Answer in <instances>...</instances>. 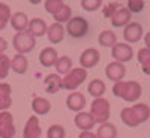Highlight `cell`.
Here are the masks:
<instances>
[{"mask_svg":"<svg viewBox=\"0 0 150 138\" xmlns=\"http://www.w3.org/2000/svg\"><path fill=\"white\" fill-rule=\"evenodd\" d=\"M112 92L115 97H121L122 100L129 103L136 101L141 97V85L138 81H118L112 87Z\"/></svg>","mask_w":150,"mask_h":138,"instance_id":"6da1fadb","label":"cell"},{"mask_svg":"<svg viewBox=\"0 0 150 138\" xmlns=\"http://www.w3.org/2000/svg\"><path fill=\"white\" fill-rule=\"evenodd\" d=\"M89 114L93 117L95 123H100V124L107 123L109 117H110V103L106 98H103V97H101V98H95L91 105V112Z\"/></svg>","mask_w":150,"mask_h":138,"instance_id":"7a4b0ae2","label":"cell"},{"mask_svg":"<svg viewBox=\"0 0 150 138\" xmlns=\"http://www.w3.org/2000/svg\"><path fill=\"white\" fill-rule=\"evenodd\" d=\"M87 77V71L83 68H74L69 74L64 75V78L61 80V86L66 91H75L78 86L83 85V81Z\"/></svg>","mask_w":150,"mask_h":138,"instance_id":"3957f363","label":"cell"},{"mask_svg":"<svg viewBox=\"0 0 150 138\" xmlns=\"http://www.w3.org/2000/svg\"><path fill=\"white\" fill-rule=\"evenodd\" d=\"M12 46H14V49L17 51V54H28L34 49V46H35V38H34L28 31L25 32H17L14 38H12Z\"/></svg>","mask_w":150,"mask_h":138,"instance_id":"277c9868","label":"cell"},{"mask_svg":"<svg viewBox=\"0 0 150 138\" xmlns=\"http://www.w3.org/2000/svg\"><path fill=\"white\" fill-rule=\"evenodd\" d=\"M87 29H89V25H87V20L83 18L81 16H77L71 18L66 25V31L72 38H81L87 34Z\"/></svg>","mask_w":150,"mask_h":138,"instance_id":"5b68a950","label":"cell"},{"mask_svg":"<svg viewBox=\"0 0 150 138\" xmlns=\"http://www.w3.org/2000/svg\"><path fill=\"white\" fill-rule=\"evenodd\" d=\"M16 135V126L12 121V114L8 110L0 112V138H12Z\"/></svg>","mask_w":150,"mask_h":138,"instance_id":"8992f818","label":"cell"},{"mask_svg":"<svg viewBox=\"0 0 150 138\" xmlns=\"http://www.w3.org/2000/svg\"><path fill=\"white\" fill-rule=\"evenodd\" d=\"M112 57L118 61V63H126L130 61L133 57V49L130 45L127 43H117L112 48Z\"/></svg>","mask_w":150,"mask_h":138,"instance_id":"52a82bcc","label":"cell"},{"mask_svg":"<svg viewBox=\"0 0 150 138\" xmlns=\"http://www.w3.org/2000/svg\"><path fill=\"white\" fill-rule=\"evenodd\" d=\"M104 72L109 80L118 83V81H122V77L126 75V66L122 63H118V61H112V63H109L106 66Z\"/></svg>","mask_w":150,"mask_h":138,"instance_id":"ba28073f","label":"cell"},{"mask_svg":"<svg viewBox=\"0 0 150 138\" xmlns=\"http://www.w3.org/2000/svg\"><path fill=\"white\" fill-rule=\"evenodd\" d=\"M98 61H100V52L97 49H93V48H87L80 55V65L83 69L93 68Z\"/></svg>","mask_w":150,"mask_h":138,"instance_id":"9c48e42d","label":"cell"},{"mask_svg":"<svg viewBox=\"0 0 150 138\" xmlns=\"http://www.w3.org/2000/svg\"><path fill=\"white\" fill-rule=\"evenodd\" d=\"M74 123L78 129H81V132H91V129L95 126V120L89 112H78L74 118Z\"/></svg>","mask_w":150,"mask_h":138,"instance_id":"30bf717a","label":"cell"},{"mask_svg":"<svg viewBox=\"0 0 150 138\" xmlns=\"http://www.w3.org/2000/svg\"><path fill=\"white\" fill-rule=\"evenodd\" d=\"M42 135V127H40L38 117H29L23 127V138H38Z\"/></svg>","mask_w":150,"mask_h":138,"instance_id":"8fae6325","label":"cell"},{"mask_svg":"<svg viewBox=\"0 0 150 138\" xmlns=\"http://www.w3.org/2000/svg\"><path fill=\"white\" fill-rule=\"evenodd\" d=\"M142 38V26L141 23L130 22L124 28V40L129 43H136Z\"/></svg>","mask_w":150,"mask_h":138,"instance_id":"7c38bea8","label":"cell"},{"mask_svg":"<svg viewBox=\"0 0 150 138\" xmlns=\"http://www.w3.org/2000/svg\"><path fill=\"white\" fill-rule=\"evenodd\" d=\"M86 105V97L81 92H71L66 98V106L69 110L74 112H81Z\"/></svg>","mask_w":150,"mask_h":138,"instance_id":"4fadbf2b","label":"cell"},{"mask_svg":"<svg viewBox=\"0 0 150 138\" xmlns=\"http://www.w3.org/2000/svg\"><path fill=\"white\" fill-rule=\"evenodd\" d=\"M38 58H40V63H42L45 68H51L57 63V60H58V52L54 49V48L51 46H47V48H43L42 52H40L38 55Z\"/></svg>","mask_w":150,"mask_h":138,"instance_id":"5bb4252c","label":"cell"},{"mask_svg":"<svg viewBox=\"0 0 150 138\" xmlns=\"http://www.w3.org/2000/svg\"><path fill=\"white\" fill-rule=\"evenodd\" d=\"M28 32L31 34L34 38H35V37H42V36H45V34L47 32V25H46V22L43 18L35 17V18L29 20Z\"/></svg>","mask_w":150,"mask_h":138,"instance_id":"9a60e30c","label":"cell"},{"mask_svg":"<svg viewBox=\"0 0 150 138\" xmlns=\"http://www.w3.org/2000/svg\"><path fill=\"white\" fill-rule=\"evenodd\" d=\"M11 26L14 28L17 32H25L28 31V26H29V18L25 12H16L11 16Z\"/></svg>","mask_w":150,"mask_h":138,"instance_id":"2e32d148","label":"cell"},{"mask_svg":"<svg viewBox=\"0 0 150 138\" xmlns=\"http://www.w3.org/2000/svg\"><path fill=\"white\" fill-rule=\"evenodd\" d=\"M130 18H132V12L129 11L127 8H120L117 12L112 16V25L115 28H121V26H127L130 23Z\"/></svg>","mask_w":150,"mask_h":138,"instance_id":"e0dca14e","label":"cell"},{"mask_svg":"<svg viewBox=\"0 0 150 138\" xmlns=\"http://www.w3.org/2000/svg\"><path fill=\"white\" fill-rule=\"evenodd\" d=\"M61 80H63V78H61L58 74H49L45 78V89H46V92L57 94L60 89H63V86H61Z\"/></svg>","mask_w":150,"mask_h":138,"instance_id":"ac0fdd59","label":"cell"},{"mask_svg":"<svg viewBox=\"0 0 150 138\" xmlns=\"http://www.w3.org/2000/svg\"><path fill=\"white\" fill-rule=\"evenodd\" d=\"M31 107L34 110V114L37 115H46L51 110V101L43 98V97H35L31 103Z\"/></svg>","mask_w":150,"mask_h":138,"instance_id":"d6986e66","label":"cell"},{"mask_svg":"<svg viewBox=\"0 0 150 138\" xmlns=\"http://www.w3.org/2000/svg\"><path fill=\"white\" fill-rule=\"evenodd\" d=\"M12 105L11 98V86L8 83H0V110H6Z\"/></svg>","mask_w":150,"mask_h":138,"instance_id":"ffe728a7","label":"cell"},{"mask_svg":"<svg viewBox=\"0 0 150 138\" xmlns=\"http://www.w3.org/2000/svg\"><path fill=\"white\" fill-rule=\"evenodd\" d=\"M47 38L51 43H60L64 37V28L60 23H52L51 26H47Z\"/></svg>","mask_w":150,"mask_h":138,"instance_id":"44dd1931","label":"cell"},{"mask_svg":"<svg viewBox=\"0 0 150 138\" xmlns=\"http://www.w3.org/2000/svg\"><path fill=\"white\" fill-rule=\"evenodd\" d=\"M11 69L16 74H25L26 69H28V58H26V55H22V54L14 55L11 58Z\"/></svg>","mask_w":150,"mask_h":138,"instance_id":"7402d4cb","label":"cell"},{"mask_svg":"<svg viewBox=\"0 0 150 138\" xmlns=\"http://www.w3.org/2000/svg\"><path fill=\"white\" fill-rule=\"evenodd\" d=\"M98 43L103 48H113L117 45V34L113 31H109V29L101 31L98 36Z\"/></svg>","mask_w":150,"mask_h":138,"instance_id":"603a6c76","label":"cell"},{"mask_svg":"<svg viewBox=\"0 0 150 138\" xmlns=\"http://www.w3.org/2000/svg\"><path fill=\"white\" fill-rule=\"evenodd\" d=\"M87 92H89L93 98H101L103 94L106 92V85L103 80L100 78H95L89 83V86H87Z\"/></svg>","mask_w":150,"mask_h":138,"instance_id":"cb8c5ba5","label":"cell"},{"mask_svg":"<svg viewBox=\"0 0 150 138\" xmlns=\"http://www.w3.org/2000/svg\"><path fill=\"white\" fill-rule=\"evenodd\" d=\"M121 120L129 127H136L139 124L138 117H136V114L133 112L132 107H124V109L121 110Z\"/></svg>","mask_w":150,"mask_h":138,"instance_id":"d4e9b609","label":"cell"},{"mask_svg":"<svg viewBox=\"0 0 150 138\" xmlns=\"http://www.w3.org/2000/svg\"><path fill=\"white\" fill-rule=\"evenodd\" d=\"M54 68H55V71L57 74H69L72 71V60L71 57H67V55H61V57H58L57 60V63L54 65Z\"/></svg>","mask_w":150,"mask_h":138,"instance_id":"484cf974","label":"cell"},{"mask_svg":"<svg viewBox=\"0 0 150 138\" xmlns=\"http://www.w3.org/2000/svg\"><path fill=\"white\" fill-rule=\"evenodd\" d=\"M97 138H117L118 132H117V127L110 123H103L100 124V127L97 130Z\"/></svg>","mask_w":150,"mask_h":138,"instance_id":"4316f807","label":"cell"},{"mask_svg":"<svg viewBox=\"0 0 150 138\" xmlns=\"http://www.w3.org/2000/svg\"><path fill=\"white\" fill-rule=\"evenodd\" d=\"M132 109H133V112L136 114V117H138L139 124L149 120V117H150V107L146 105V103H138V105H133Z\"/></svg>","mask_w":150,"mask_h":138,"instance_id":"83f0119b","label":"cell"},{"mask_svg":"<svg viewBox=\"0 0 150 138\" xmlns=\"http://www.w3.org/2000/svg\"><path fill=\"white\" fill-rule=\"evenodd\" d=\"M9 18H11V9H9V6L3 3V2H0V31L5 29L6 25H8L9 22Z\"/></svg>","mask_w":150,"mask_h":138,"instance_id":"f1b7e54d","label":"cell"},{"mask_svg":"<svg viewBox=\"0 0 150 138\" xmlns=\"http://www.w3.org/2000/svg\"><path fill=\"white\" fill-rule=\"evenodd\" d=\"M71 14H72V11H71V6H67L66 3L63 5V8H61L55 16H54V18H55V23H64V22H69L71 20Z\"/></svg>","mask_w":150,"mask_h":138,"instance_id":"f546056e","label":"cell"},{"mask_svg":"<svg viewBox=\"0 0 150 138\" xmlns=\"http://www.w3.org/2000/svg\"><path fill=\"white\" fill-rule=\"evenodd\" d=\"M11 69V58L5 54H0V80L8 77Z\"/></svg>","mask_w":150,"mask_h":138,"instance_id":"4dcf8cb0","label":"cell"},{"mask_svg":"<svg viewBox=\"0 0 150 138\" xmlns=\"http://www.w3.org/2000/svg\"><path fill=\"white\" fill-rule=\"evenodd\" d=\"M63 2L61 0H46L45 2V9L49 12V14H52V16H55V14L63 8Z\"/></svg>","mask_w":150,"mask_h":138,"instance_id":"1f68e13d","label":"cell"},{"mask_svg":"<svg viewBox=\"0 0 150 138\" xmlns=\"http://www.w3.org/2000/svg\"><path fill=\"white\" fill-rule=\"evenodd\" d=\"M47 138H66V130L60 124H52L47 129Z\"/></svg>","mask_w":150,"mask_h":138,"instance_id":"d6a6232c","label":"cell"},{"mask_svg":"<svg viewBox=\"0 0 150 138\" xmlns=\"http://www.w3.org/2000/svg\"><path fill=\"white\" fill-rule=\"evenodd\" d=\"M121 8V3L120 2H109L103 6V16L106 18H112V16L115 12H117L118 9Z\"/></svg>","mask_w":150,"mask_h":138,"instance_id":"836d02e7","label":"cell"},{"mask_svg":"<svg viewBox=\"0 0 150 138\" xmlns=\"http://www.w3.org/2000/svg\"><path fill=\"white\" fill-rule=\"evenodd\" d=\"M81 8L92 12V11L103 8V2L101 0H81Z\"/></svg>","mask_w":150,"mask_h":138,"instance_id":"e575fe53","label":"cell"},{"mask_svg":"<svg viewBox=\"0 0 150 138\" xmlns=\"http://www.w3.org/2000/svg\"><path fill=\"white\" fill-rule=\"evenodd\" d=\"M146 3L142 2V0H129L127 2V9L130 12H139L144 9Z\"/></svg>","mask_w":150,"mask_h":138,"instance_id":"d590c367","label":"cell"},{"mask_svg":"<svg viewBox=\"0 0 150 138\" xmlns=\"http://www.w3.org/2000/svg\"><path fill=\"white\" fill-rule=\"evenodd\" d=\"M138 61L141 65H146L150 61V49L147 48H142V49L138 51Z\"/></svg>","mask_w":150,"mask_h":138,"instance_id":"8d00e7d4","label":"cell"},{"mask_svg":"<svg viewBox=\"0 0 150 138\" xmlns=\"http://www.w3.org/2000/svg\"><path fill=\"white\" fill-rule=\"evenodd\" d=\"M8 48V41H6L3 37H0V54H3Z\"/></svg>","mask_w":150,"mask_h":138,"instance_id":"74e56055","label":"cell"},{"mask_svg":"<svg viewBox=\"0 0 150 138\" xmlns=\"http://www.w3.org/2000/svg\"><path fill=\"white\" fill-rule=\"evenodd\" d=\"M78 138H97V135L93 132H81Z\"/></svg>","mask_w":150,"mask_h":138,"instance_id":"f35d334b","label":"cell"},{"mask_svg":"<svg viewBox=\"0 0 150 138\" xmlns=\"http://www.w3.org/2000/svg\"><path fill=\"white\" fill-rule=\"evenodd\" d=\"M142 72H144L146 75H150V61L146 65H142Z\"/></svg>","mask_w":150,"mask_h":138,"instance_id":"ab89813d","label":"cell"},{"mask_svg":"<svg viewBox=\"0 0 150 138\" xmlns=\"http://www.w3.org/2000/svg\"><path fill=\"white\" fill-rule=\"evenodd\" d=\"M144 41H146V48H147V49H150V32H147V34H146Z\"/></svg>","mask_w":150,"mask_h":138,"instance_id":"60d3db41","label":"cell"}]
</instances>
